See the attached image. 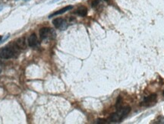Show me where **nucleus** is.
<instances>
[{
	"label": "nucleus",
	"mask_w": 164,
	"mask_h": 124,
	"mask_svg": "<svg viewBox=\"0 0 164 124\" xmlns=\"http://www.w3.org/2000/svg\"><path fill=\"white\" fill-rule=\"evenodd\" d=\"M130 111H131V107H128V106L124 107L122 108H119L116 113H113L111 116H109V120L112 122H121L122 119L126 117Z\"/></svg>",
	"instance_id": "f257e3e1"
},
{
	"label": "nucleus",
	"mask_w": 164,
	"mask_h": 124,
	"mask_svg": "<svg viewBox=\"0 0 164 124\" xmlns=\"http://www.w3.org/2000/svg\"><path fill=\"white\" fill-rule=\"evenodd\" d=\"M18 45L14 47H5L0 49V58L4 59V60H8V59L13 58L17 54Z\"/></svg>",
	"instance_id": "f03ea898"
},
{
	"label": "nucleus",
	"mask_w": 164,
	"mask_h": 124,
	"mask_svg": "<svg viewBox=\"0 0 164 124\" xmlns=\"http://www.w3.org/2000/svg\"><path fill=\"white\" fill-rule=\"evenodd\" d=\"M156 99H157L156 94H151L150 95L147 96V97H146L144 99V101H142V105L146 106V107L153 105V104L156 103Z\"/></svg>",
	"instance_id": "7ed1b4c3"
},
{
	"label": "nucleus",
	"mask_w": 164,
	"mask_h": 124,
	"mask_svg": "<svg viewBox=\"0 0 164 124\" xmlns=\"http://www.w3.org/2000/svg\"><path fill=\"white\" fill-rule=\"evenodd\" d=\"M53 24L55 28L58 29H64L66 26V20L64 18H62L54 19L53 21Z\"/></svg>",
	"instance_id": "20e7f679"
},
{
	"label": "nucleus",
	"mask_w": 164,
	"mask_h": 124,
	"mask_svg": "<svg viewBox=\"0 0 164 124\" xmlns=\"http://www.w3.org/2000/svg\"><path fill=\"white\" fill-rule=\"evenodd\" d=\"M72 8H73V6H72V5H67V6L64 7V8L58 10V11H55V12L53 13V14L50 15H49V18H50L53 17V16H56V15H62V14H63V13L66 12V11H70V10L72 9Z\"/></svg>",
	"instance_id": "39448f33"
},
{
	"label": "nucleus",
	"mask_w": 164,
	"mask_h": 124,
	"mask_svg": "<svg viewBox=\"0 0 164 124\" xmlns=\"http://www.w3.org/2000/svg\"><path fill=\"white\" fill-rule=\"evenodd\" d=\"M52 32V29L49 28H43L40 30V36L42 40L46 39L47 38V37H49L50 35Z\"/></svg>",
	"instance_id": "423d86ee"
},
{
	"label": "nucleus",
	"mask_w": 164,
	"mask_h": 124,
	"mask_svg": "<svg viewBox=\"0 0 164 124\" xmlns=\"http://www.w3.org/2000/svg\"><path fill=\"white\" fill-rule=\"evenodd\" d=\"M75 14L81 16V17H85L88 14V8L85 6H81L75 11Z\"/></svg>",
	"instance_id": "0eeeda50"
},
{
	"label": "nucleus",
	"mask_w": 164,
	"mask_h": 124,
	"mask_svg": "<svg viewBox=\"0 0 164 124\" xmlns=\"http://www.w3.org/2000/svg\"><path fill=\"white\" fill-rule=\"evenodd\" d=\"M37 44V38L35 34H32L28 38V45L31 47H34Z\"/></svg>",
	"instance_id": "6e6552de"
},
{
	"label": "nucleus",
	"mask_w": 164,
	"mask_h": 124,
	"mask_svg": "<svg viewBox=\"0 0 164 124\" xmlns=\"http://www.w3.org/2000/svg\"><path fill=\"white\" fill-rule=\"evenodd\" d=\"M17 45H18V47H19V48L25 49V47H26V45H25L24 38H20V39L18 40Z\"/></svg>",
	"instance_id": "1a4fd4ad"
},
{
	"label": "nucleus",
	"mask_w": 164,
	"mask_h": 124,
	"mask_svg": "<svg viewBox=\"0 0 164 124\" xmlns=\"http://www.w3.org/2000/svg\"><path fill=\"white\" fill-rule=\"evenodd\" d=\"M122 97H121V96H119V97H118L117 101H116V108H117V110L119 108H120L121 104H122Z\"/></svg>",
	"instance_id": "9d476101"
},
{
	"label": "nucleus",
	"mask_w": 164,
	"mask_h": 124,
	"mask_svg": "<svg viewBox=\"0 0 164 124\" xmlns=\"http://www.w3.org/2000/svg\"><path fill=\"white\" fill-rule=\"evenodd\" d=\"M99 3H100V0H94V1L91 2V6L94 8V7L97 6Z\"/></svg>",
	"instance_id": "9b49d317"
},
{
	"label": "nucleus",
	"mask_w": 164,
	"mask_h": 124,
	"mask_svg": "<svg viewBox=\"0 0 164 124\" xmlns=\"http://www.w3.org/2000/svg\"><path fill=\"white\" fill-rule=\"evenodd\" d=\"M58 1H59V0H53V1H52V2H51V3H54V2H58Z\"/></svg>",
	"instance_id": "f8f14e48"
},
{
	"label": "nucleus",
	"mask_w": 164,
	"mask_h": 124,
	"mask_svg": "<svg viewBox=\"0 0 164 124\" xmlns=\"http://www.w3.org/2000/svg\"><path fill=\"white\" fill-rule=\"evenodd\" d=\"M2 36H1V35H0V42L2 41Z\"/></svg>",
	"instance_id": "ddd939ff"
},
{
	"label": "nucleus",
	"mask_w": 164,
	"mask_h": 124,
	"mask_svg": "<svg viewBox=\"0 0 164 124\" xmlns=\"http://www.w3.org/2000/svg\"><path fill=\"white\" fill-rule=\"evenodd\" d=\"M1 64H2V63H1V61H0V65H1Z\"/></svg>",
	"instance_id": "4468645a"
},
{
	"label": "nucleus",
	"mask_w": 164,
	"mask_h": 124,
	"mask_svg": "<svg viewBox=\"0 0 164 124\" xmlns=\"http://www.w3.org/2000/svg\"><path fill=\"white\" fill-rule=\"evenodd\" d=\"M162 94H163V96H164V91H163V93H162Z\"/></svg>",
	"instance_id": "2eb2a0df"
},
{
	"label": "nucleus",
	"mask_w": 164,
	"mask_h": 124,
	"mask_svg": "<svg viewBox=\"0 0 164 124\" xmlns=\"http://www.w3.org/2000/svg\"><path fill=\"white\" fill-rule=\"evenodd\" d=\"M0 72H1V69H0Z\"/></svg>",
	"instance_id": "dca6fc26"
},
{
	"label": "nucleus",
	"mask_w": 164,
	"mask_h": 124,
	"mask_svg": "<svg viewBox=\"0 0 164 124\" xmlns=\"http://www.w3.org/2000/svg\"><path fill=\"white\" fill-rule=\"evenodd\" d=\"M105 1H107V0H105Z\"/></svg>",
	"instance_id": "f3484780"
}]
</instances>
